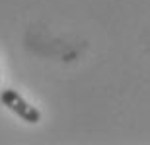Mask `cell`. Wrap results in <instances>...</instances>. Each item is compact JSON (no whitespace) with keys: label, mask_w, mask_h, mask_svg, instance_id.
I'll list each match as a JSON object with an SVG mask.
<instances>
[{"label":"cell","mask_w":150,"mask_h":145,"mask_svg":"<svg viewBox=\"0 0 150 145\" xmlns=\"http://www.w3.org/2000/svg\"><path fill=\"white\" fill-rule=\"evenodd\" d=\"M0 102H2L6 108H10L14 114H18L23 122H28V123H39L41 122V112L35 106H31L25 98H22L16 90H12V88L2 90Z\"/></svg>","instance_id":"obj_1"}]
</instances>
